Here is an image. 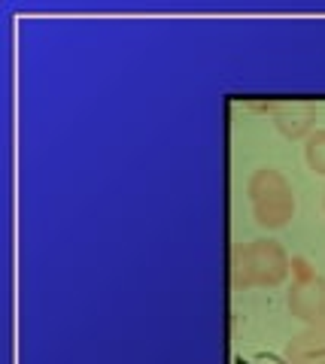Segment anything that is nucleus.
I'll list each match as a JSON object with an SVG mask.
<instances>
[{"label": "nucleus", "mask_w": 325, "mask_h": 364, "mask_svg": "<svg viewBox=\"0 0 325 364\" xmlns=\"http://www.w3.org/2000/svg\"><path fill=\"white\" fill-rule=\"evenodd\" d=\"M274 124L286 140L310 136L313 124H316V104H313V100H286V104H277Z\"/></svg>", "instance_id": "20e7f679"}, {"label": "nucleus", "mask_w": 325, "mask_h": 364, "mask_svg": "<svg viewBox=\"0 0 325 364\" xmlns=\"http://www.w3.org/2000/svg\"><path fill=\"white\" fill-rule=\"evenodd\" d=\"M246 195L252 203L255 225L267 231H279L295 215V191L277 167H259L246 182Z\"/></svg>", "instance_id": "f03ea898"}, {"label": "nucleus", "mask_w": 325, "mask_h": 364, "mask_svg": "<svg viewBox=\"0 0 325 364\" xmlns=\"http://www.w3.org/2000/svg\"><path fill=\"white\" fill-rule=\"evenodd\" d=\"M322 210H325V198H322Z\"/></svg>", "instance_id": "6e6552de"}, {"label": "nucleus", "mask_w": 325, "mask_h": 364, "mask_svg": "<svg viewBox=\"0 0 325 364\" xmlns=\"http://www.w3.org/2000/svg\"><path fill=\"white\" fill-rule=\"evenodd\" d=\"M286 364H325V322L310 325L307 331L289 340L286 346Z\"/></svg>", "instance_id": "39448f33"}, {"label": "nucleus", "mask_w": 325, "mask_h": 364, "mask_svg": "<svg viewBox=\"0 0 325 364\" xmlns=\"http://www.w3.org/2000/svg\"><path fill=\"white\" fill-rule=\"evenodd\" d=\"M262 364H286V361H277V358H267V361H262Z\"/></svg>", "instance_id": "0eeeda50"}, {"label": "nucleus", "mask_w": 325, "mask_h": 364, "mask_svg": "<svg viewBox=\"0 0 325 364\" xmlns=\"http://www.w3.org/2000/svg\"><path fill=\"white\" fill-rule=\"evenodd\" d=\"M292 273V258L277 240H252L231 252V286L243 289H277Z\"/></svg>", "instance_id": "f257e3e1"}, {"label": "nucleus", "mask_w": 325, "mask_h": 364, "mask_svg": "<svg viewBox=\"0 0 325 364\" xmlns=\"http://www.w3.org/2000/svg\"><path fill=\"white\" fill-rule=\"evenodd\" d=\"M292 289H289V313H292L298 322L319 325L325 322V277H319L316 270L307 264V258H292Z\"/></svg>", "instance_id": "7ed1b4c3"}, {"label": "nucleus", "mask_w": 325, "mask_h": 364, "mask_svg": "<svg viewBox=\"0 0 325 364\" xmlns=\"http://www.w3.org/2000/svg\"><path fill=\"white\" fill-rule=\"evenodd\" d=\"M304 161L316 176H325V131H313L304 143Z\"/></svg>", "instance_id": "423d86ee"}]
</instances>
